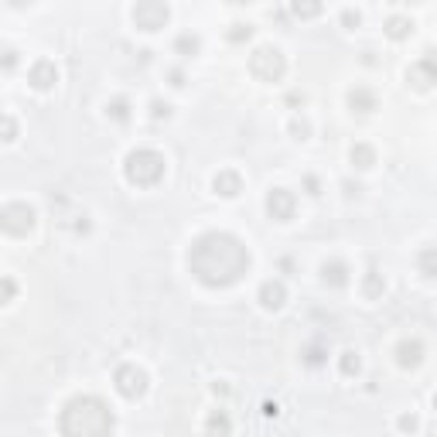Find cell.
Returning a JSON list of instances; mask_svg holds the SVG:
<instances>
[{
    "mask_svg": "<svg viewBox=\"0 0 437 437\" xmlns=\"http://www.w3.org/2000/svg\"><path fill=\"white\" fill-rule=\"evenodd\" d=\"M249 249L246 242L233 233H222V229H212V233H201L199 239H192L188 246V270L192 277L212 287V290H222V287H233L249 274Z\"/></svg>",
    "mask_w": 437,
    "mask_h": 437,
    "instance_id": "6da1fadb",
    "label": "cell"
},
{
    "mask_svg": "<svg viewBox=\"0 0 437 437\" xmlns=\"http://www.w3.org/2000/svg\"><path fill=\"white\" fill-rule=\"evenodd\" d=\"M117 417L110 403L96 393L72 397L58 413V434L62 437H113Z\"/></svg>",
    "mask_w": 437,
    "mask_h": 437,
    "instance_id": "7a4b0ae2",
    "label": "cell"
},
{
    "mask_svg": "<svg viewBox=\"0 0 437 437\" xmlns=\"http://www.w3.org/2000/svg\"><path fill=\"white\" fill-rule=\"evenodd\" d=\"M164 171H167V160L154 147H133L123 158V178L137 188H154L164 178Z\"/></svg>",
    "mask_w": 437,
    "mask_h": 437,
    "instance_id": "3957f363",
    "label": "cell"
},
{
    "mask_svg": "<svg viewBox=\"0 0 437 437\" xmlns=\"http://www.w3.org/2000/svg\"><path fill=\"white\" fill-rule=\"evenodd\" d=\"M287 72V55L274 44H260L249 55V76L260 82H280Z\"/></svg>",
    "mask_w": 437,
    "mask_h": 437,
    "instance_id": "277c9868",
    "label": "cell"
},
{
    "mask_svg": "<svg viewBox=\"0 0 437 437\" xmlns=\"http://www.w3.org/2000/svg\"><path fill=\"white\" fill-rule=\"evenodd\" d=\"M38 222V212L28 205V201H7L0 208V226L7 236H28Z\"/></svg>",
    "mask_w": 437,
    "mask_h": 437,
    "instance_id": "5b68a950",
    "label": "cell"
},
{
    "mask_svg": "<svg viewBox=\"0 0 437 437\" xmlns=\"http://www.w3.org/2000/svg\"><path fill=\"white\" fill-rule=\"evenodd\" d=\"M113 386H117V393L123 399H140L147 393V372L140 365H133V362H123L113 372Z\"/></svg>",
    "mask_w": 437,
    "mask_h": 437,
    "instance_id": "8992f818",
    "label": "cell"
},
{
    "mask_svg": "<svg viewBox=\"0 0 437 437\" xmlns=\"http://www.w3.org/2000/svg\"><path fill=\"white\" fill-rule=\"evenodd\" d=\"M167 21H171V7L160 3V0H140V3L133 7V24H137L140 31H147V35L167 28Z\"/></svg>",
    "mask_w": 437,
    "mask_h": 437,
    "instance_id": "52a82bcc",
    "label": "cell"
},
{
    "mask_svg": "<svg viewBox=\"0 0 437 437\" xmlns=\"http://www.w3.org/2000/svg\"><path fill=\"white\" fill-rule=\"evenodd\" d=\"M406 82L417 89V92H427L437 82V48H427L424 58H417L410 69H406Z\"/></svg>",
    "mask_w": 437,
    "mask_h": 437,
    "instance_id": "ba28073f",
    "label": "cell"
},
{
    "mask_svg": "<svg viewBox=\"0 0 437 437\" xmlns=\"http://www.w3.org/2000/svg\"><path fill=\"white\" fill-rule=\"evenodd\" d=\"M294 212H297L294 192H287V188H270V192H267V215H270L274 222H290Z\"/></svg>",
    "mask_w": 437,
    "mask_h": 437,
    "instance_id": "9c48e42d",
    "label": "cell"
},
{
    "mask_svg": "<svg viewBox=\"0 0 437 437\" xmlns=\"http://www.w3.org/2000/svg\"><path fill=\"white\" fill-rule=\"evenodd\" d=\"M28 82H31V89H38V92L55 89V85H58V69H55V62H51V58H38V62L28 69Z\"/></svg>",
    "mask_w": 437,
    "mask_h": 437,
    "instance_id": "30bf717a",
    "label": "cell"
},
{
    "mask_svg": "<svg viewBox=\"0 0 437 437\" xmlns=\"http://www.w3.org/2000/svg\"><path fill=\"white\" fill-rule=\"evenodd\" d=\"M256 301H260L263 311H280V308L287 304V287H283V280H263L260 290H256Z\"/></svg>",
    "mask_w": 437,
    "mask_h": 437,
    "instance_id": "8fae6325",
    "label": "cell"
},
{
    "mask_svg": "<svg viewBox=\"0 0 437 437\" xmlns=\"http://www.w3.org/2000/svg\"><path fill=\"white\" fill-rule=\"evenodd\" d=\"M393 356H397L399 369H417V365L424 362V356H427V349H424V342H420V338H403Z\"/></svg>",
    "mask_w": 437,
    "mask_h": 437,
    "instance_id": "7c38bea8",
    "label": "cell"
},
{
    "mask_svg": "<svg viewBox=\"0 0 437 437\" xmlns=\"http://www.w3.org/2000/svg\"><path fill=\"white\" fill-rule=\"evenodd\" d=\"M212 192L222 195V199H236L239 192H242V174L233 171V167H222V171L212 178Z\"/></svg>",
    "mask_w": 437,
    "mask_h": 437,
    "instance_id": "4fadbf2b",
    "label": "cell"
},
{
    "mask_svg": "<svg viewBox=\"0 0 437 437\" xmlns=\"http://www.w3.org/2000/svg\"><path fill=\"white\" fill-rule=\"evenodd\" d=\"M349 110H352V113H362V117H365V113H376V110H379V96H376L369 85H352V89H349Z\"/></svg>",
    "mask_w": 437,
    "mask_h": 437,
    "instance_id": "5bb4252c",
    "label": "cell"
},
{
    "mask_svg": "<svg viewBox=\"0 0 437 437\" xmlns=\"http://www.w3.org/2000/svg\"><path fill=\"white\" fill-rule=\"evenodd\" d=\"M349 263L345 260H328V263H321V283L324 287H335V290H342V287H349Z\"/></svg>",
    "mask_w": 437,
    "mask_h": 437,
    "instance_id": "9a60e30c",
    "label": "cell"
},
{
    "mask_svg": "<svg viewBox=\"0 0 437 437\" xmlns=\"http://www.w3.org/2000/svg\"><path fill=\"white\" fill-rule=\"evenodd\" d=\"M205 437H233V417H229V410H212L205 417Z\"/></svg>",
    "mask_w": 437,
    "mask_h": 437,
    "instance_id": "2e32d148",
    "label": "cell"
},
{
    "mask_svg": "<svg viewBox=\"0 0 437 437\" xmlns=\"http://www.w3.org/2000/svg\"><path fill=\"white\" fill-rule=\"evenodd\" d=\"M383 31H386V38L390 41H406L410 35H413V21H410L406 14H393V17H386Z\"/></svg>",
    "mask_w": 437,
    "mask_h": 437,
    "instance_id": "e0dca14e",
    "label": "cell"
},
{
    "mask_svg": "<svg viewBox=\"0 0 437 437\" xmlns=\"http://www.w3.org/2000/svg\"><path fill=\"white\" fill-rule=\"evenodd\" d=\"M362 294H365L369 301H379V297L386 294V277H383L379 270H369V274L362 277Z\"/></svg>",
    "mask_w": 437,
    "mask_h": 437,
    "instance_id": "ac0fdd59",
    "label": "cell"
},
{
    "mask_svg": "<svg viewBox=\"0 0 437 437\" xmlns=\"http://www.w3.org/2000/svg\"><path fill=\"white\" fill-rule=\"evenodd\" d=\"M199 51H201V38H199V35L185 31V35H178V38H174V55H181V58H195Z\"/></svg>",
    "mask_w": 437,
    "mask_h": 437,
    "instance_id": "d6986e66",
    "label": "cell"
},
{
    "mask_svg": "<svg viewBox=\"0 0 437 437\" xmlns=\"http://www.w3.org/2000/svg\"><path fill=\"white\" fill-rule=\"evenodd\" d=\"M417 270L427 280H437V246H424L417 253Z\"/></svg>",
    "mask_w": 437,
    "mask_h": 437,
    "instance_id": "ffe728a7",
    "label": "cell"
},
{
    "mask_svg": "<svg viewBox=\"0 0 437 437\" xmlns=\"http://www.w3.org/2000/svg\"><path fill=\"white\" fill-rule=\"evenodd\" d=\"M349 160H352V167H358V171H369V167L376 164V151H372L369 144H352Z\"/></svg>",
    "mask_w": 437,
    "mask_h": 437,
    "instance_id": "44dd1931",
    "label": "cell"
},
{
    "mask_svg": "<svg viewBox=\"0 0 437 437\" xmlns=\"http://www.w3.org/2000/svg\"><path fill=\"white\" fill-rule=\"evenodd\" d=\"M338 372L349 376V379H356L358 372H362V358H358L356 349H345V352L338 356Z\"/></svg>",
    "mask_w": 437,
    "mask_h": 437,
    "instance_id": "7402d4cb",
    "label": "cell"
},
{
    "mask_svg": "<svg viewBox=\"0 0 437 437\" xmlns=\"http://www.w3.org/2000/svg\"><path fill=\"white\" fill-rule=\"evenodd\" d=\"M106 117L113 119V123H130V117H133V110H130V99H123V96L110 99V103H106Z\"/></svg>",
    "mask_w": 437,
    "mask_h": 437,
    "instance_id": "603a6c76",
    "label": "cell"
},
{
    "mask_svg": "<svg viewBox=\"0 0 437 437\" xmlns=\"http://www.w3.org/2000/svg\"><path fill=\"white\" fill-rule=\"evenodd\" d=\"M226 38L233 41V44H242V41H249V38H253V24H242V21H236V24H229Z\"/></svg>",
    "mask_w": 437,
    "mask_h": 437,
    "instance_id": "cb8c5ba5",
    "label": "cell"
},
{
    "mask_svg": "<svg viewBox=\"0 0 437 437\" xmlns=\"http://www.w3.org/2000/svg\"><path fill=\"white\" fill-rule=\"evenodd\" d=\"M324 358H328V349H324V345H308V349H304V362H308L311 369L324 365Z\"/></svg>",
    "mask_w": 437,
    "mask_h": 437,
    "instance_id": "d4e9b609",
    "label": "cell"
},
{
    "mask_svg": "<svg viewBox=\"0 0 437 437\" xmlns=\"http://www.w3.org/2000/svg\"><path fill=\"white\" fill-rule=\"evenodd\" d=\"M290 137H294V140H308V137H311V123L304 117H294L290 119Z\"/></svg>",
    "mask_w": 437,
    "mask_h": 437,
    "instance_id": "484cf974",
    "label": "cell"
},
{
    "mask_svg": "<svg viewBox=\"0 0 437 437\" xmlns=\"http://www.w3.org/2000/svg\"><path fill=\"white\" fill-rule=\"evenodd\" d=\"M397 427L403 434H417V427H420V420H417V413H399Z\"/></svg>",
    "mask_w": 437,
    "mask_h": 437,
    "instance_id": "4316f807",
    "label": "cell"
},
{
    "mask_svg": "<svg viewBox=\"0 0 437 437\" xmlns=\"http://www.w3.org/2000/svg\"><path fill=\"white\" fill-rule=\"evenodd\" d=\"M290 14H294V17H318L321 3H294V7H290Z\"/></svg>",
    "mask_w": 437,
    "mask_h": 437,
    "instance_id": "83f0119b",
    "label": "cell"
},
{
    "mask_svg": "<svg viewBox=\"0 0 437 437\" xmlns=\"http://www.w3.org/2000/svg\"><path fill=\"white\" fill-rule=\"evenodd\" d=\"M342 24H345L349 31H356L358 24H362V14H358V10H352V7H345V10H342Z\"/></svg>",
    "mask_w": 437,
    "mask_h": 437,
    "instance_id": "f1b7e54d",
    "label": "cell"
},
{
    "mask_svg": "<svg viewBox=\"0 0 437 437\" xmlns=\"http://www.w3.org/2000/svg\"><path fill=\"white\" fill-rule=\"evenodd\" d=\"M0 290H3V304H10V301L17 297V283H14V277L0 280Z\"/></svg>",
    "mask_w": 437,
    "mask_h": 437,
    "instance_id": "f546056e",
    "label": "cell"
},
{
    "mask_svg": "<svg viewBox=\"0 0 437 437\" xmlns=\"http://www.w3.org/2000/svg\"><path fill=\"white\" fill-rule=\"evenodd\" d=\"M151 117H154V119H167V117H171V103L154 99V103H151Z\"/></svg>",
    "mask_w": 437,
    "mask_h": 437,
    "instance_id": "4dcf8cb0",
    "label": "cell"
},
{
    "mask_svg": "<svg viewBox=\"0 0 437 437\" xmlns=\"http://www.w3.org/2000/svg\"><path fill=\"white\" fill-rule=\"evenodd\" d=\"M304 192H308L311 199H318L321 195V181L315 178V174H304Z\"/></svg>",
    "mask_w": 437,
    "mask_h": 437,
    "instance_id": "1f68e13d",
    "label": "cell"
},
{
    "mask_svg": "<svg viewBox=\"0 0 437 437\" xmlns=\"http://www.w3.org/2000/svg\"><path fill=\"white\" fill-rule=\"evenodd\" d=\"M3 140H7V144L17 140V123H14V117H3Z\"/></svg>",
    "mask_w": 437,
    "mask_h": 437,
    "instance_id": "d6a6232c",
    "label": "cell"
},
{
    "mask_svg": "<svg viewBox=\"0 0 437 437\" xmlns=\"http://www.w3.org/2000/svg\"><path fill=\"white\" fill-rule=\"evenodd\" d=\"M14 65H17V51L3 48V72H14Z\"/></svg>",
    "mask_w": 437,
    "mask_h": 437,
    "instance_id": "836d02e7",
    "label": "cell"
},
{
    "mask_svg": "<svg viewBox=\"0 0 437 437\" xmlns=\"http://www.w3.org/2000/svg\"><path fill=\"white\" fill-rule=\"evenodd\" d=\"M167 82H171L174 89H185V72H181V69H167Z\"/></svg>",
    "mask_w": 437,
    "mask_h": 437,
    "instance_id": "e575fe53",
    "label": "cell"
},
{
    "mask_svg": "<svg viewBox=\"0 0 437 437\" xmlns=\"http://www.w3.org/2000/svg\"><path fill=\"white\" fill-rule=\"evenodd\" d=\"M304 103H308V96H304V92H297V89H294V92H287V106H304Z\"/></svg>",
    "mask_w": 437,
    "mask_h": 437,
    "instance_id": "d590c367",
    "label": "cell"
},
{
    "mask_svg": "<svg viewBox=\"0 0 437 437\" xmlns=\"http://www.w3.org/2000/svg\"><path fill=\"white\" fill-rule=\"evenodd\" d=\"M260 410H263V417H277V413H280V406H277V403H270V399H267Z\"/></svg>",
    "mask_w": 437,
    "mask_h": 437,
    "instance_id": "8d00e7d4",
    "label": "cell"
},
{
    "mask_svg": "<svg viewBox=\"0 0 437 437\" xmlns=\"http://www.w3.org/2000/svg\"><path fill=\"white\" fill-rule=\"evenodd\" d=\"M212 393H215V397H229V386H226V383H212Z\"/></svg>",
    "mask_w": 437,
    "mask_h": 437,
    "instance_id": "74e56055",
    "label": "cell"
},
{
    "mask_svg": "<svg viewBox=\"0 0 437 437\" xmlns=\"http://www.w3.org/2000/svg\"><path fill=\"white\" fill-rule=\"evenodd\" d=\"M358 192H362V188H358V185H352V181H345V195H349V199H356Z\"/></svg>",
    "mask_w": 437,
    "mask_h": 437,
    "instance_id": "f35d334b",
    "label": "cell"
},
{
    "mask_svg": "<svg viewBox=\"0 0 437 437\" xmlns=\"http://www.w3.org/2000/svg\"><path fill=\"white\" fill-rule=\"evenodd\" d=\"M362 62H365V65H376V51H362Z\"/></svg>",
    "mask_w": 437,
    "mask_h": 437,
    "instance_id": "ab89813d",
    "label": "cell"
},
{
    "mask_svg": "<svg viewBox=\"0 0 437 437\" xmlns=\"http://www.w3.org/2000/svg\"><path fill=\"white\" fill-rule=\"evenodd\" d=\"M431 403H434V410H437V393H434V399H431Z\"/></svg>",
    "mask_w": 437,
    "mask_h": 437,
    "instance_id": "60d3db41",
    "label": "cell"
}]
</instances>
